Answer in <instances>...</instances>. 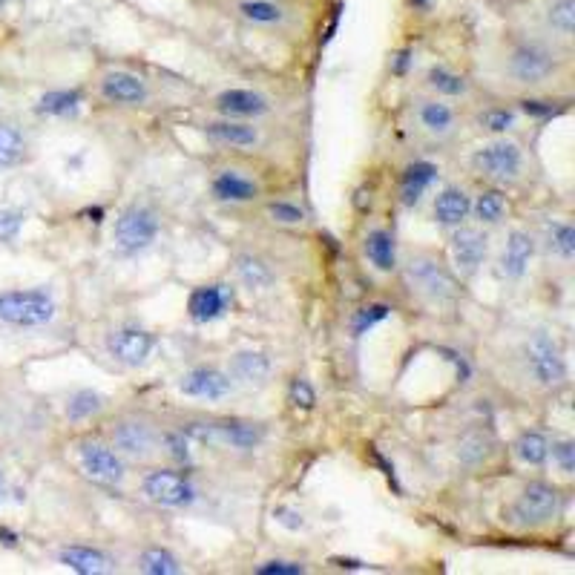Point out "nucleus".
Listing matches in <instances>:
<instances>
[{
  "instance_id": "obj_1",
  "label": "nucleus",
  "mask_w": 575,
  "mask_h": 575,
  "mask_svg": "<svg viewBox=\"0 0 575 575\" xmlns=\"http://www.w3.org/2000/svg\"><path fill=\"white\" fill-rule=\"evenodd\" d=\"M55 299L41 288L35 291H6L0 294V322L18 328H38L55 320Z\"/></svg>"
},
{
  "instance_id": "obj_2",
  "label": "nucleus",
  "mask_w": 575,
  "mask_h": 575,
  "mask_svg": "<svg viewBox=\"0 0 575 575\" xmlns=\"http://www.w3.org/2000/svg\"><path fill=\"white\" fill-rule=\"evenodd\" d=\"M527 374L544 389H555L567 380V363L561 348L547 334H532L524 345Z\"/></svg>"
},
{
  "instance_id": "obj_3",
  "label": "nucleus",
  "mask_w": 575,
  "mask_h": 575,
  "mask_svg": "<svg viewBox=\"0 0 575 575\" xmlns=\"http://www.w3.org/2000/svg\"><path fill=\"white\" fill-rule=\"evenodd\" d=\"M406 279L420 297L432 299V302H449L455 299L458 288L452 274L440 265V259L429 256V253H417L406 265Z\"/></svg>"
},
{
  "instance_id": "obj_4",
  "label": "nucleus",
  "mask_w": 575,
  "mask_h": 575,
  "mask_svg": "<svg viewBox=\"0 0 575 575\" xmlns=\"http://www.w3.org/2000/svg\"><path fill=\"white\" fill-rule=\"evenodd\" d=\"M159 236V216L144 205L127 207L118 219H115V248L121 253H138L150 248Z\"/></svg>"
},
{
  "instance_id": "obj_5",
  "label": "nucleus",
  "mask_w": 575,
  "mask_h": 575,
  "mask_svg": "<svg viewBox=\"0 0 575 575\" xmlns=\"http://www.w3.org/2000/svg\"><path fill=\"white\" fill-rule=\"evenodd\" d=\"M472 164L478 173H483L492 182H515L524 170V153L515 141L498 138V141L483 144L472 156Z\"/></svg>"
},
{
  "instance_id": "obj_6",
  "label": "nucleus",
  "mask_w": 575,
  "mask_h": 575,
  "mask_svg": "<svg viewBox=\"0 0 575 575\" xmlns=\"http://www.w3.org/2000/svg\"><path fill=\"white\" fill-rule=\"evenodd\" d=\"M561 509V495L550 483H529L512 506V518L524 527H541Z\"/></svg>"
},
{
  "instance_id": "obj_7",
  "label": "nucleus",
  "mask_w": 575,
  "mask_h": 575,
  "mask_svg": "<svg viewBox=\"0 0 575 575\" xmlns=\"http://www.w3.org/2000/svg\"><path fill=\"white\" fill-rule=\"evenodd\" d=\"M144 495L153 501V504L170 506V509H182L196 501V489L193 483L187 481L179 472H170V469H156L144 478Z\"/></svg>"
},
{
  "instance_id": "obj_8",
  "label": "nucleus",
  "mask_w": 575,
  "mask_h": 575,
  "mask_svg": "<svg viewBox=\"0 0 575 575\" xmlns=\"http://www.w3.org/2000/svg\"><path fill=\"white\" fill-rule=\"evenodd\" d=\"M190 437L199 440H213V443H225L233 449H253L262 440V426L245 423V420H225V423H199V426H187L184 429Z\"/></svg>"
},
{
  "instance_id": "obj_9",
  "label": "nucleus",
  "mask_w": 575,
  "mask_h": 575,
  "mask_svg": "<svg viewBox=\"0 0 575 575\" xmlns=\"http://www.w3.org/2000/svg\"><path fill=\"white\" fill-rule=\"evenodd\" d=\"M153 348H156V337L150 331H144V328H133V325L115 328L113 334L107 337V351L121 366L136 368L141 363H147Z\"/></svg>"
},
{
  "instance_id": "obj_10",
  "label": "nucleus",
  "mask_w": 575,
  "mask_h": 575,
  "mask_svg": "<svg viewBox=\"0 0 575 575\" xmlns=\"http://www.w3.org/2000/svg\"><path fill=\"white\" fill-rule=\"evenodd\" d=\"M509 72L518 84H544L555 72V58L541 44H524L512 52Z\"/></svg>"
},
{
  "instance_id": "obj_11",
  "label": "nucleus",
  "mask_w": 575,
  "mask_h": 575,
  "mask_svg": "<svg viewBox=\"0 0 575 575\" xmlns=\"http://www.w3.org/2000/svg\"><path fill=\"white\" fill-rule=\"evenodd\" d=\"M78 460H81V469L90 475L92 481L118 483L124 478V460L118 458L110 446H104L98 440H84L78 446Z\"/></svg>"
},
{
  "instance_id": "obj_12",
  "label": "nucleus",
  "mask_w": 575,
  "mask_h": 575,
  "mask_svg": "<svg viewBox=\"0 0 575 575\" xmlns=\"http://www.w3.org/2000/svg\"><path fill=\"white\" fill-rule=\"evenodd\" d=\"M449 248H452V259H455V268H458L460 274L472 276L478 268L483 265V259H486V251H489V239H486V233L478 228H460L452 233V242H449Z\"/></svg>"
},
{
  "instance_id": "obj_13",
  "label": "nucleus",
  "mask_w": 575,
  "mask_h": 575,
  "mask_svg": "<svg viewBox=\"0 0 575 575\" xmlns=\"http://www.w3.org/2000/svg\"><path fill=\"white\" fill-rule=\"evenodd\" d=\"M230 389H233V380L225 371L213 366L193 368L179 380V391L187 397H199V400H222V397H228Z\"/></svg>"
},
{
  "instance_id": "obj_14",
  "label": "nucleus",
  "mask_w": 575,
  "mask_h": 575,
  "mask_svg": "<svg viewBox=\"0 0 575 575\" xmlns=\"http://www.w3.org/2000/svg\"><path fill=\"white\" fill-rule=\"evenodd\" d=\"M113 443L118 452H124L130 458H150L156 452V432L144 420H121V423H115Z\"/></svg>"
},
{
  "instance_id": "obj_15",
  "label": "nucleus",
  "mask_w": 575,
  "mask_h": 575,
  "mask_svg": "<svg viewBox=\"0 0 575 575\" xmlns=\"http://www.w3.org/2000/svg\"><path fill=\"white\" fill-rule=\"evenodd\" d=\"M228 377H233V383L245 389H262L271 377V360L259 351H239L230 360Z\"/></svg>"
},
{
  "instance_id": "obj_16",
  "label": "nucleus",
  "mask_w": 575,
  "mask_h": 575,
  "mask_svg": "<svg viewBox=\"0 0 575 575\" xmlns=\"http://www.w3.org/2000/svg\"><path fill=\"white\" fill-rule=\"evenodd\" d=\"M532 253H535V242L527 230H512L506 239L504 256H501V271H504L506 279H521L527 274Z\"/></svg>"
},
{
  "instance_id": "obj_17",
  "label": "nucleus",
  "mask_w": 575,
  "mask_h": 575,
  "mask_svg": "<svg viewBox=\"0 0 575 575\" xmlns=\"http://www.w3.org/2000/svg\"><path fill=\"white\" fill-rule=\"evenodd\" d=\"M101 92L113 104H144L147 101V87L133 72H110V75H104Z\"/></svg>"
},
{
  "instance_id": "obj_18",
  "label": "nucleus",
  "mask_w": 575,
  "mask_h": 575,
  "mask_svg": "<svg viewBox=\"0 0 575 575\" xmlns=\"http://www.w3.org/2000/svg\"><path fill=\"white\" fill-rule=\"evenodd\" d=\"M228 305L230 297L222 285H207V288L193 291V297H190V305H187V308H190V317L196 322H213L228 311Z\"/></svg>"
},
{
  "instance_id": "obj_19",
  "label": "nucleus",
  "mask_w": 575,
  "mask_h": 575,
  "mask_svg": "<svg viewBox=\"0 0 575 575\" xmlns=\"http://www.w3.org/2000/svg\"><path fill=\"white\" fill-rule=\"evenodd\" d=\"M219 113L236 115V118H253L268 113V98L253 90H225L216 98Z\"/></svg>"
},
{
  "instance_id": "obj_20",
  "label": "nucleus",
  "mask_w": 575,
  "mask_h": 575,
  "mask_svg": "<svg viewBox=\"0 0 575 575\" xmlns=\"http://www.w3.org/2000/svg\"><path fill=\"white\" fill-rule=\"evenodd\" d=\"M472 213V202L460 187H446L435 199V219L446 228H458Z\"/></svg>"
},
{
  "instance_id": "obj_21",
  "label": "nucleus",
  "mask_w": 575,
  "mask_h": 575,
  "mask_svg": "<svg viewBox=\"0 0 575 575\" xmlns=\"http://www.w3.org/2000/svg\"><path fill=\"white\" fill-rule=\"evenodd\" d=\"M61 564L69 567L72 573L81 575H101L113 570L110 555H104L101 550H92V547H67V550H61Z\"/></svg>"
},
{
  "instance_id": "obj_22",
  "label": "nucleus",
  "mask_w": 575,
  "mask_h": 575,
  "mask_svg": "<svg viewBox=\"0 0 575 575\" xmlns=\"http://www.w3.org/2000/svg\"><path fill=\"white\" fill-rule=\"evenodd\" d=\"M213 193H216V199H222V202H251V199L259 196V187H256L251 179H242L239 173L225 170V173L216 176Z\"/></svg>"
},
{
  "instance_id": "obj_23",
  "label": "nucleus",
  "mask_w": 575,
  "mask_h": 575,
  "mask_svg": "<svg viewBox=\"0 0 575 575\" xmlns=\"http://www.w3.org/2000/svg\"><path fill=\"white\" fill-rule=\"evenodd\" d=\"M437 179V167L429 161H414L403 173V205H417L423 190Z\"/></svg>"
},
{
  "instance_id": "obj_24",
  "label": "nucleus",
  "mask_w": 575,
  "mask_h": 575,
  "mask_svg": "<svg viewBox=\"0 0 575 575\" xmlns=\"http://www.w3.org/2000/svg\"><path fill=\"white\" fill-rule=\"evenodd\" d=\"M207 136L219 144H230V147H253L259 141V133L251 124H242V121H213V124H207Z\"/></svg>"
},
{
  "instance_id": "obj_25",
  "label": "nucleus",
  "mask_w": 575,
  "mask_h": 575,
  "mask_svg": "<svg viewBox=\"0 0 575 575\" xmlns=\"http://www.w3.org/2000/svg\"><path fill=\"white\" fill-rule=\"evenodd\" d=\"M492 446H495V440H492L489 432H483V429H469V432L458 440L460 463H466V466H478V463H483V460L492 455Z\"/></svg>"
},
{
  "instance_id": "obj_26",
  "label": "nucleus",
  "mask_w": 575,
  "mask_h": 575,
  "mask_svg": "<svg viewBox=\"0 0 575 575\" xmlns=\"http://www.w3.org/2000/svg\"><path fill=\"white\" fill-rule=\"evenodd\" d=\"M236 274L242 279V285L251 288V291H265V288L274 285V271L259 256H239L236 259Z\"/></svg>"
},
{
  "instance_id": "obj_27",
  "label": "nucleus",
  "mask_w": 575,
  "mask_h": 575,
  "mask_svg": "<svg viewBox=\"0 0 575 575\" xmlns=\"http://www.w3.org/2000/svg\"><path fill=\"white\" fill-rule=\"evenodd\" d=\"M366 256L377 271H394V239L389 230H371L366 239Z\"/></svg>"
},
{
  "instance_id": "obj_28",
  "label": "nucleus",
  "mask_w": 575,
  "mask_h": 575,
  "mask_svg": "<svg viewBox=\"0 0 575 575\" xmlns=\"http://www.w3.org/2000/svg\"><path fill=\"white\" fill-rule=\"evenodd\" d=\"M515 455L527 466H541L550 458V440L541 432H521L515 440Z\"/></svg>"
},
{
  "instance_id": "obj_29",
  "label": "nucleus",
  "mask_w": 575,
  "mask_h": 575,
  "mask_svg": "<svg viewBox=\"0 0 575 575\" xmlns=\"http://www.w3.org/2000/svg\"><path fill=\"white\" fill-rule=\"evenodd\" d=\"M420 124L432 133V136H446L455 127V113L440 104V101H423L420 104Z\"/></svg>"
},
{
  "instance_id": "obj_30",
  "label": "nucleus",
  "mask_w": 575,
  "mask_h": 575,
  "mask_svg": "<svg viewBox=\"0 0 575 575\" xmlns=\"http://www.w3.org/2000/svg\"><path fill=\"white\" fill-rule=\"evenodd\" d=\"M23 156H26V138L21 130L12 124H0V170L21 164Z\"/></svg>"
},
{
  "instance_id": "obj_31",
  "label": "nucleus",
  "mask_w": 575,
  "mask_h": 575,
  "mask_svg": "<svg viewBox=\"0 0 575 575\" xmlns=\"http://www.w3.org/2000/svg\"><path fill=\"white\" fill-rule=\"evenodd\" d=\"M81 92L78 90H52L46 92L38 101V113L41 115H69L81 107Z\"/></svg>"
},
{
  "instance_id": "obj_32",
  "label": "nucleus",
  "mask_w": 575,
  "mask_h": 575,
  "mask_svg": "<svg viewBox=\"0 0 575 575\" xmlns=\"http://www.w3.org/2000/svg\"><path fill=\"white\" fill-rule=\"evenodd\" d=\"M101 409H104V397H101L98 391H75L67 403V417L69 420H87V417L98 414Z\"/></svg>"
},
{
  "instance_id": "obj_33",
  "label": "nucleus",
  "mask_w": 575,
  "mask_h": 575,
  "mask_svg": "<svg viewBox=\"0 0 575 575\" xmlns=\"http://www.w3.org/2000/svg\"><path fill=\"white\" fill-rule=\"evenodd\" d=\"M506 213V196L501 190H483L481 196H478V202H475V216L486 222V225H495V222H501Z\"/></svg>"
},
{
  "instance_id": "obj_34",
  "label": "nucleus",
  "mask_w": 575,
  "mask_h": 575,
  "mask_svg": "<svg viewBox=\"0 0 575 575\" xmlns=\"http://www.w3.org/2000/svg\"><path fill=\"white\" fill-rule=\"evenodd\" d=\"M141 570L150 575H176L182 573V567H179V561H176V555L167 550H159V547H153V550H147L141 555Z\"/></svg>"
},
{
  "instance_id": "obj_35",
  "label": "nucleus",
  "mask_w": 575,
  "mask_h": 575,
  "mask_svg": "<svg viewBox=\"0 0 575 575\" xmlns=\"http://www.w3.org/2000/svg\"><path fill=\"white\" fill-rule=\"evenodd\" d=\"M239 12L253 23H279L285 18V9H279L271 0H245L239 3Z\"/></svg>"
},
{
  "instance_id": "obj_36",
  "label": "nucleus",
  "mask_w": 575,
  "mask_h": 575,
  "mask_svg": "<svg viewBox=\"0 0 575 575\" xmlns=\"http://www.w3.org/2000/svg\"><path fill=\"white\" fill-rule=\"evenodd\" d=\"M550 26L555 32H561L564 38H570L575 29V0H555L550 6Z\"/></svg>"
},
{
  "instance_id": "obj_37",
  "label": "nucleus",
  "mask_w": 575,
  "mask_h": 575,
  "mask_svg": "<svg viewBox=\"0 0 575 575\" xmlns=\"http://www.w3.org/2000/svg\"><path fill=\"white\" fill-rule=\"evenodd\" d=\"M550 251L555 256H561L564 262H570L575 256V230L564 222L552 225L550 228Z\"/></svg>"
},
{
  "instance_id": "obj_38",
  "label": "nucleus",
  "mask_w": 575,
  "mask_h": 575,
  "mask_svg": "<svg viewBox=\"0 0 575 575\" xmlns=\"http://www.w3.org/2000/svg\"><path fill=\"white\" fill-rule=\"evenodd\" d=\"M429 87H435L443 95H463L466 92V81L460 75H455V72H449V69L432 67L429 69Z\"/></svg>"
},
{
  "instance_id": "obj_39",
  "label": "nucleus",
  "mask_w": 575,
  "mask_h": 575,
  "mask_svg": "<svg viewBox=\"0 0 575 575\" xmlns=\"http://www.w3.org/2000/svg\"><path fill=\"white\" fill-rule=\"evenodd\" d=\"M391 314V308L386 302H371L363 311H357L354 317V337H363L368 328H374L377 322H383Z\"/></svg>"
},
{
  "instance_id": "obj_40",
  "label": "nucleus",
  "mask_w": 575,
  "mask_h": 575,
  "mask_svg": "<svg viewBox=\"0 0 575 575\" xmlns=\"http://www.w3.org/2000/svg\"><path fill=\"white\" fill-rule=\"evenodd\" d=\"M26 213L15 210V207H0V242H12L18 239V233L23 230Z\"/></svg>"
},
{
  "instance_id": "obj_41",
  "label": "nucleus",
  "mask_w": 575,
  "mask_h": 575,
  "mask_svg": "<svg viewBox=\"0 0 575 575\" xmlns=\"http://www.w3.org/2000/svg\"><path fill=\"white\" fill-rule=\"evenodd\" d=\"M164 446H167V455L179 463H190L193 452H190V435L187 432H170L164 435Z\"/></svg>"
},
{
  "instance_id": "obj_42",
  "label": "nucleus",
  "mask_w": 575,
  "mask_h": 575,
  "mask_svg": "<svg viewBox=\"0 0 575 575\" xmlns=\"http://www.w3.org/2000/svg\"><path fill=\"white\" fill-rule=\"evenodd\" d=\"M552 460L558 463V469L564 475H573L575 472V443L573 440H555L550 446Z\"/></svg>"
},
{
  "instance_id": "obj_43",
  "label": "nucleus",
  "mask_w": 575,
  "mask_h": 575,
  "mask_svg": "<svg viewBox=\"0 0 575 575\" xmlns=\"http://www.w3.org/2000/svg\"><path fill=\"white\" fill-rule=\"evenodd\" d=\"M268 213L274 216V222H279V225H299V222L305 219V210L297 205H288V202L268 205Z\"/></svg>"
},
{
  "instance_id": "obj_44",
  "label": "nucleus",
  "mask_w": 575,
  "mask_h": 575,
  "mask_svg": "<svg viewBox=\"0 0 575 575\" xmlns=\"http://www.w3.org/2000/svg\"><path fill=\"white\" fill-rule=\"evenodd\" d=\"M481 124L489 133H506L515 124V113L512 110H489L481 115Z\"/></svg>"
},
{
  "instance_id": "obj_45",
  "label": "nucleus",
  "mask_w": 575,
  "mask_h": 575,
  "mask_svg": "<svg viewBox=\"0 0 575 575\" xmlns=\"http://www.w3.org/2000/svg\"><path fill=\"white\" fill-rule=\"evenodd\" d=\"M291 403H294L297 409H314L317 394H314V389H311L305 380H294V383H291Z\"/></svg>"
},
{
  "instance_id": "obj_46",
  "label": "nucleus",
  "mask_w": 575,
  "mask_h": 575,
  "mask_svg": "<svg viewBox=\"0 0 575 575\" xmlns=\"http://www.w3.org/2000/svg\"><path fill=\"white\" fill-rule=\"evenodd\" d=\"M259 575H302L305 573V567L302 564H294V561H268V564H262Z\"/></svg>"
},
{
  "instance_id": "obj_47",
  "label": "nucleus",
  "mask_w": 575,
  "mask_h": 575,
  "mask_svg": "<svg viewBox=\"0 0 575 575\" xmlns=\"http://www.w3.org/2000/svg\"><path fill=\"white\" fill-rule=\"evenodd\" d=\"M524 104V113L538 115V118H552V115L564 113V107H552L547 101H521Z\"/></svg>"
},
{
  "instance_id": "obj_48",
  "label": "nucleus",
  "mask_w": 575,
  "mask_h": 575,
  "mask_svg": "<svg viewBox=\"0 0 575 575\" xmlns=\"http://www.w3.org/2000/svg\"><path fill=\"white\" fill-rule=\"evenodd\" d=\"M274 518L282 524V527H288V529H299L302 524H305L297 509H288V506H279V509L274 512Z\"/></svg>"
},
{
  "instance_id": "obj_49",
  "label": "nucleus",
  "mask_w": 575,
  "mask_h": 575,
  "mask_svg": "<svg viewBox=\"0 0 575 575\" xmlns=\"http://www.w3.org/2000/svg\"><path fill=\"white\" fill-rule=\"evenodd\" d=\"M0 541L6 544V547H15V541H18V535L15 532H9L6 527H0Z\"/></svg>"
},
{
  "instance_id": "obj_50",
  "label": "nucleus",
  "mask_w": 575,
  "mask_h": 575,
  "mask_svg": "<svg viewBox=\"0 0 575 575\" xmlns=\"http://www.w3.org/2000/svg\"><path fill=\"white\" fill-rule=\"evenodd\" d=\"M406 64H409V52H400V55H397V64H394V72H403Z\"/></svg>"
},
{
  "instance_id": "obj_51",
  "label": "nucleus",
  "mask_w": 575,
  "mask_h": 575,
  "mask_svg": "<svg viewBox=\"0 0 575 575\" xmlns=\"http://www.w3.org/2000/svg\"><path fill=\"white\" fill-rule=\"evenodd\" d=\"M6 501V475L0 472V504Z\"/></svg>"
},
{
  "instance_id": "obj_52",
  "label": "nucleus",
  "mask_w": 575,
  "mask_h": 575,
  "mask_svg": "<svg viewBox=\"0 0 575 575\" xmlns=\"http://www.w3.org/2000/svg\"><path fill=\"white\" fill-rule=\"evenodd\" d=\"M414 9H429L432 6V0H412Z\"/></svg>"
},
{
  "instance_id": "obj_53",
  "label": "nucleus",
  "mask_w": 575,
  "mask_h": 575,
  "mask_svg": "<svg viewBox=\"0 0 575 575\" xmlns=\"http://www.w3.org/2000/svg\"><path fill=\"white\" fill-rule=\"evenodd\" d=\"M6 3H9V0H0V9H3V6H6Z\"/></svg>"
}]
</instances>
